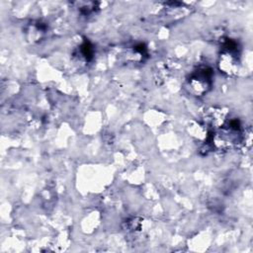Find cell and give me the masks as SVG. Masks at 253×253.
Masks as SVG:
<instances>
[{
  "instance_id": "obj_1",
  "label": "cell",
  "mask_w": 253,
  "mask_h": 253,
  "mask_svg": "<svg viewBox=\"0 0 253 253\" xmlns=\"http://www.w3.org/2000/svg\"><path fill=\"white\" fill-rule=\"evenodd\" d=\"M211 78V70L209 68L199 69L191 78V85L194 90L198 93H201L206 90V88L210 85V81Z\"/></svg>"
}]
</instances>
